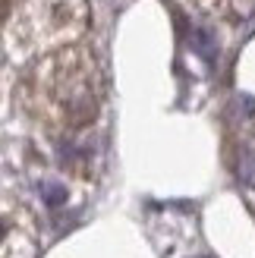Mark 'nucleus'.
Here are the masks:
<instances>
[]
</instances>
